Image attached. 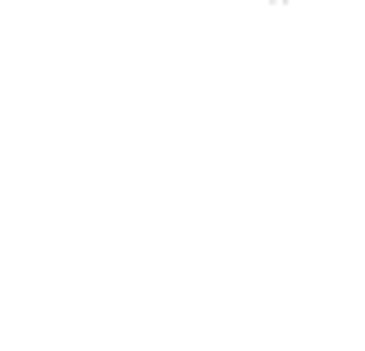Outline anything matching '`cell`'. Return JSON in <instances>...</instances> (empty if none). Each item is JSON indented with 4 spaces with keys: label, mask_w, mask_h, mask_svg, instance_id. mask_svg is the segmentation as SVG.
<instances>
[]
</instances>
